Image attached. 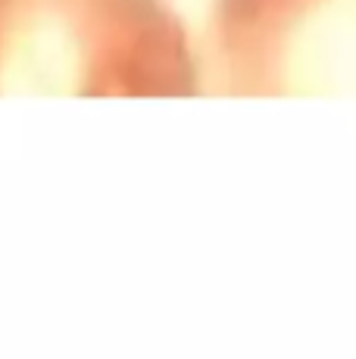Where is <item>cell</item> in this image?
Listing matches in <instances>:
<instances>
[{"label": "cell", "instance_id": "cell-1", "mask_svg": "<svg viewBox=\"0 0 356 359\" xmlns=\"http://www.w3.org/2000/svg\"><path fill=\"white\" fill-rule=\"evenodd\" d=\"M203 81L169 0H0V97H194Z\"/></svg>", "mask_w": 356, "mask_h": 359}, {"label": "cell", "instance_id": "cell-2", "mask_svg": "<svg viewBox=\"0 0 356 359\" xmlns=\"http://www.w3.org/2000/svg\"><path fill=\"white\" fill-rule=\"evenodd\" d=\"M207 66L228 97L356 94V0H213Z\"/></svg>", "mask_w": 356, "mask_h": 359}]
</instances>
